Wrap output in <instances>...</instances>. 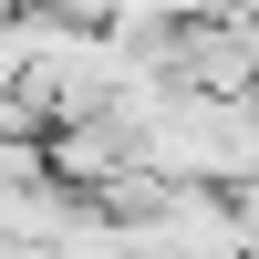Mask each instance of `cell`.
<instances>
[{
	"instance_id": "obj_1",
	"label": "cell",
	"mask_w": 259,
	"mask_h": 259,
	"mask_svg": "<svg viewBox=\"0 0 259 259\" xmlns=\"http://www.w3.org/2000/svg\"><path fill=\"white\" fill-rule=\"evenodd\" d=\"M41 259H135V239H124V218H114V207H94V197H83L73 218L52 228V249H41Z\"/></svg>"
},
{
	"instance_id": "obj_2",
	"label": "cell",
	"mask_w": 259,
	"mask_h": 259,
	"mask_svg": "<svg viewBox=\"0 0 259 259\" xmlns=\"http://www.w3.org/2000/svg\"><path fill=\"white\" fill-rule=\"evenodd\" d=\"M228 197H239V218H249V239H259V166H249L239 187H228Z\"/></svg>"
},
{
	"instance_id": "obj_3",
	"label": "cell",
	"mask_w": 259,
	"mask_h": 259,
	"mask_svg": "<svg viewBox=\"0 0 259 259\" xmlns=\"http://www.w3.org/2000/svg\"><path fill=\"white\" fill-rule=\"evenodd\" d=\"M11 11H31V0H0V21H11Z\"/></svg>"
},
{
	"instance_id": "obj_4",
	"label": "cell",
	"mask_w": 259,
	"mask_h": 259,
	"mask_svg": "<svg viewBox=\"0 0 259 259\" xmlns=\"http://www.w3.org/2000/svg\"><path fill=\"white\" fill-rule=\"evenodd\" d=\"M249 94H259V83H249Z\"/></svg>"
}]
</instances>
